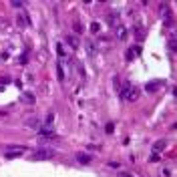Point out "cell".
<instances>
[{
  "label": "cell",
  "instance_id": "6da1fadb",
  "mask_svg": "<svg viewBox=\"0 0 177 177\" xmlns=\"http://www.w3.org/2000/svg\"><path fill=\"white\" fill-rule=\"evenodd\" d=\"M53 157H54V151L53 149H44V147L32 151V155H30L32 161H46V159H53Z\"/></svg>",
  "mask_w": 177,
  "mask_h": 177
},
{
  "label": "cell",
  "instance_id": "7a4b0ae2",
  "mask_svg": "<svg viewBox=\"0 0 177 177\" xmlns=\"http://www.w3.org/2000/svg\"><path fill=\"white\" fill-rule=\"evenodd\" d=\"M121 97H123L125 101H137L139 99V89L137 87H125V89H121Z\"/></svg>",
  "mask_w": 177,
  "mask_h": 177
},
{
  "label": "cell",
  "instance_id": "3957f363",
  "mask_svg": "<svg viewBox=\"0 0 177 177\" xmlns=\"http://www.w3.org/2000/svg\"><path fill=\"white\" fill-rule=\"evenodd\" d=\"M36 133H39L40 139H54V137H57V133H54V129L50 127V125H48V127H40Z\"/></svg>",
  "mask_w": 177,
  "mask_h": 177
},
{
  "label": "cell",
  "instance_id": "277c9868",
  "mask_svg": "<svg viewBox=\"0 0 177 177\" xmlns=\"http://www.w3.org/2000/svg\"><path fill=\"white\" fill-rule=\"evenodd\" d=\"M75 157H77V161L81 163V165H89V163L93 161V159H91V155H87V153H83V151H79V153L75 155Z\"/></svg>",
  "mask_w": 177,
  "mask_h": 177
},
{
  "label": "cell",
  "instance_id": "5b68a950",
  "mask_svg": "<svg viewBox=\"0 0 177 177\" xmlns=\"http://www.w3.org/2000/svg\"><path fill=\"white\" fill-rule=\"evenodd\" d=\"M34 101H36V99H34L32 93H28V91L22 93V103H26V105H34Z\"/></svg>",
  "mask_w": 177,
  "mask_h": 177
},
{
  "label": "cell",
  "instance_id": "8992f818",
  "mask_svg": "<svg viewBox=\"0 0 177 177\" xmlns=\"http://www.w3.org/2000/svg\"><path fill=\"white\" fill-rule=\"evenodd\" d=\"M161 87H163V81H155V83H149L145 89H147L149 93H153V91H157V89H161Z\"/></svg>",
  "mask_w": 177,
  "mask_h": 177
},
{
  "label": "cell",
  "instance_id": "52a82bcc",
  "mask_svg": "<svg viewBox=\"0 0 177 177\" xmlns=\"http://www.w3.org/2000/svg\"><path fill=\"white\" fill-rule=\"evenodd\" d=\"M165 147H167V143H165V139H159L157 143L153 145V151H155V153H159V151H163Z\"/></svg>",
  "mask_w": 177,
  "mask_h": 177
},
{
  "label": "cell",
  "instance_id": "ba28073f",
  "mask_svg": "<svg viewBox=\"0 0 177 177\" xmlns=\"http://www.w3.org/2000/svg\"><path fill=\"white\" fill-rule=\"evenodd\" d=\"M24 153V151H22V149H16V151H6V159H16V157H20V155H22Z\"/></svg>",
  "mask_w": 177,
  "mask_h": 177
},
{
  "label": "cell",
  "instance_id": "9c48e42d",
  "mask_svg": "<svg viewBox=\"0 0 177 177\" xmlns=\"http://www.w3.org/2000/svg\"><path fill=\"white\" fill-rule=\"evenodd\" d=\"M26 127H34V129L39 131L40 129V119H36V117H34V119H28L26 121Z\"/></svg>",
  "mask_w": 177,
  "mask_h": 177
},
{
  "label": "cell",
  "instance_id": "30bf717a",
  "mask_svg": "<svg viewBox=\"0 0 177 177\" xmlns=\"http://www.w3.org/2000/svg\"><path fill=\"white\" fill-rule=\"evenodd\" d=\"M117 36H119L121 40H125L127 39V28H125V26H119V28H117Z\"/></svg>",
  "mask_w": 177,
  "mask_h": 177
},
{
  "label": "cell",
  "instance_id": "8fae6325",
  "mask_svg": "<svg viewBox=\"0 0 177 177\" xmlns=\"http://www.w3.org/2000/svg\"><path fill=\"white\" fill-rule=\"evenodd\" d=\"M67 42H68V44H71V46H72V48H75V50H77V48H79V46H81V44H79V40H77V39H75V36H67Z\"/></svg>",
  "mask_w": 177,
  "mask_h": 177
},
{
  "label": "cell",
  "instance_id": "7c38bea8",
  "mask_svg": "<svg viewBox=\"0 0 177 177\" xmlns=\"http://www.w3.org/2000/svg\"><path fill=\"white\" fill-rule=\"evenodd\" d=\"M135 36H137V40H143V26H141V24H137V28H135Z\"/></svg>",
  "mask_w": 177,
  "mask_h": 177
},
{
  "label": "cell",
  "instance_id": "4fadbf2b",
  "mask_svg": "<svg viewBox=\"0 0 177 177\" xmlns=\"http://www.w3.org/2000/svg\"><path fill=\"white\" fill-rule=\"evenodd\" d=\"M57 77H58V81H65V71H62V65H57Z\"/></svg>",
  "mask_w": 177,
  "mask_h": 177
},
{
  "label": "cell",
  "instance_id": "5bb4252c",
  "mask_svg": "<svg viewBox=\"0 0 177 177\" xmlns=\"http://www.w3.org/2000/svg\"><path fill=\"white\" fill-rule=\"evenodd\" d=\"M57 53H58V57H61V58L65 57V48H62V44H61V42L57 44Z\"/></svg>",
  "mask_w": 177,
  "mask_h": 177
},
{
  "label": "cell",
  "instance_id": "9a60e30c",
  "mask_svg": "<svg viewBox=\"0 0 177 177\" xmlns=\"http://www.w3.org/2000/svg\"><path fill=\"white\" fill-rule=\"evenodd\" d=\"M105 131H107V133H113V131H115V125H113V123H107Z\"/></svg>",
  "mask_w": 177,
  "mask_h": 177
},
{
  "label": "cell",
  "instance_id": "2e32d148",
  "mask_svg": "<svg viewBox=\"0 0 177 177\" xmlns=\"http://www.w3.org/2000/svg\"><path fill=\"white\" fill-rule=\"evenodd\" d=\"M75 30H77V34H81V32H83V28H81V22H79V20H75Z\"/></svg>",
  "mask_w": 177,
  "mask_h": 177
},
{
  "label": "cell",
  "instance_id": "e0dca14e",
  "mask_svg": "<svg viewBox=\"0 0 177 177\" xmlns=\"http://www.w3.org/2000/svg\"><path fill=\"white\" fill-rule=\"evenodd\" d=\"M99 28H101L99 22H93V24H91V30H93V32H99Z\"/></svg>",
  "mask_w": 177,
  "mask_h": 177
},
{
  "label": "cell",
  "instance_id": "ac0fdd59",
  "mask_svg": "<svg viewBox=\"0 0 177 177\" xmlns=\"http://www.w3.org/2000/svg\"><path fill=\"white\" fill-rule=\"evenodd\" d=\"M53 119H54V115H53V113H48V115H46V123L50 125V123H53Z\"/></svg>",
  "mask_w": 177,
  "mask_h": 177
},
{
  "label": "cell",
  "instance_id": "d6986e66",
  "mask_svg": "<svg viewBox=\"0 0 177 177\" xmlns=\"http://www.w3.org/2000/svg\"><path fill=\"white\" fill-rule=\"evenodd\" d=\"M151 161H153V163H155V161H159V155H157V153H153V155H151Z\"/></svg>",
  "mask_w": 177,
  "mask_h": 177
},
{
  "label": "cell",
  "instance_id": "ffe728a7",
  "mask_svg": "<svg viewBox=\"0 0 177 177\" xmlns=\"http://www.w3.org/2000/svg\"><path fill=\"white\" fill-rule=\"evenodd\" d=\"M119 177H133V175H129V173H125V171H123V173H119Z\"/></svg>",
  "mask_w": 177,
  "mask_h": 177
}]
</instances>
